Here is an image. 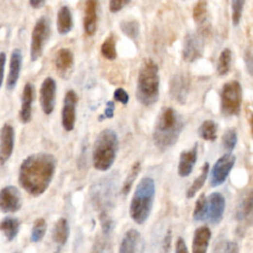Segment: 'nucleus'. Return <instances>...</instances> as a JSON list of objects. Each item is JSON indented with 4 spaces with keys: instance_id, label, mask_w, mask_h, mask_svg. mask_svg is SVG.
I'll list each match as a JSON object with an SVG mask.
<instances>
[{
    "instance_id": "obj_1",
    "label": "nucleus",
    "mask_w": 253,
    "mask_h": 253,
    "mask_svg": "<svg viewBox=\"0 0 253 253\" xmlns=\"http://www.w3.org/2000/svg\"><path fill=\"white\" fill-rule=\"evenodd\" d=\"M57 169V159L47 152H39L26 157L19 169L21 187L34 197L44 194L52 181Z\"/></svg>"
},
{
    "instance_id": "obj_2",
    "label": "nucleus",
    "mask_w": 253,
    "mask_h": 253,
    "mask_svg": "<svg viewBox=\"0 0 253 253\" xmlns=\"http://www.w3.org/2000/svg\"><path fill=\"white\" fill-rule=\"evenodd\" d=\"M183 118L173 108H165L156 120L152 137L155 147L161 152L172 148L183 131Z\"/></svg>"
},
{
    "instance_id": "obj_3",
    "label": "nucleus",
    "mask_w": 253,
    "mask_h": 253,
    "mask_svg": "<svg viewBox=\"0 0 253 253\" xmlns=\"http://www.w3.org/2000/svg\"><path fill=\"white\" fill-rule=\"evenodd\" d=\"M159 69L152 60H145L139 67L135 96L137 101L147 107L154 105L159 98Z\"/></svg>"
},
{
    "instance_id": "obj_4",
    "label": "nucleus",
    "mask_w": 253,
    "mask_h": 253,
    "mask_svg": "<svg viewBox=\"0 0 253 253\" xmlns=\"http://www.w3.org/2000/svg\"><path fill=\"white\" fill-rule=\"evenodd\" d=\"M155 197V183L151 177L138 182L130 204V217L137 223L143 224L149 219Z\"/></svg>"
},
{
    "instance_id": "obj_5",
    "label": "nucleus",
    "mask_w": 253,
    "mask_h": 253,
    "mask_svg": "<svg viewBox=\"0 0 253 253\" xmlns=\"http://www.w3.org/2000/svg\"><path fill=\"white\" fill-rule=\"evenodd\" d=\"M119 150V138L111 129L103 130L95 139L93 148V166L99 171H107L113 166Z\"/></svg>"
},
{
    "instance_id": "obj_6",
    "label": "nucleus",
    "mask_w": 253,
    "mask_h": 253,
    "mask_svg": "<svg viewBox=\"0 0 253 253\" xmlns=\"http://www.w3.org/2000/svg\"><path fill=\"white\" fill-rule=\"evenodd\" d=\"M91 201L94 207L100 212H107L115 204L118 182L114 177H106L96 183L91 189Z\"/></svg>"
},
{
    "instance_id": "obj_7",
    "label": "nucleus",
    "mask_w": 253,
    "mask_h": 253,
    "mask_svg": "<svg viewBox=\"0 0 253 253\" xmlns=\"http://www.w3.org/2000/svg\"><path fill=\"white\" fill-rule=\"evenodd\" d=\"M242 87L236 80L227 82L220 92V113L224 117H236L240 114Z\"/></svg>"
},
{
    "instance_id": "obj_8",
    "label": "nucleus",
    "mask_w": 253,
    "mask_h": 253,
    "mask_svg": "<svg viewBox=\"0 0 253 253\" xmlns=\"http://www.w3.org/2000/svg\"><path fill=\"white\" fill-rule=\"evenodd\" d=\"M51 35V21L47 16L40 17L32 31V39H31V49L30 55L31 61L37 62L44 52V49L50 40Z\"/></svg>"
},
{
    "instance_id": "obj_9",
    "label": "nucleus",
    "mask_w": 253,
    "mask_h": 253,
    "mask_svg": "<svg viewBox=\"0 0 253 253\" xmlns=\"http://www.w3.org/2000/svg\"><path fill=\"white\" fill-rule=\"evenodd\" d=\"M236 219L238 222L237 232L241 235L253 224V189L247 191L236 207Z\"/></svg>"
},
{
    "instance_id": "obj_10",
    "label": "nucleus",
    "mask_w": 253,
    "mask_h": 253,
    "mask_svg": "<svg viewBox=\"0 0 253 253\" xmlns=\"http://www.w3.org/2000/svg\"><path fill=\"white\" fill-rule=\"evenodd\" d=\"M235 163L236 156L232 153H226L220 156L213 166L210 178L211 186L218 187L226 181L230 172L233 169Z\"/></svg>"
},
{
    "instance_id": "obj_11",
    "label": "nucleus",
    "mask_w": 253,
    "mask_h": 253,
    "mask_svg": "<svg viewBox=\"0 0 253 253\" xmlns=\"http://www.w3.org/2000/svg\"><path fill=\"white\" fill-rule=\"evenodd\" d=\"M205 44L203 38L196 34L189 33L185 36L182 48V57L186 63H194L199 60L204 53Z\"/></svg>"
},
{
    "instance_id": "obj_12",
    "label": "nucleus",
    "mask_w": 253,
    "mask_h": 253,
    "mask_svg": "<svg viewBox=\"0 0 253 253\" xmlns=\"http://www.w3.org/2000/svg\"><path fill=\"white\" fill-rule=\"evenodd\" d=\"M21 207V193L17 187L6 186L0 190V211L5 214L16 213Z\"/></svg>"
},
{
    "instance_id": "obj_13",
    "label": "nucleus",
    "mask_w": 253,
    "mask_h": 253,
    "mask_svg": "<svg viewBox=\"0 0 253 253\" xmlns=\"http://www.w3.org/2000/svg\"><path fill=\"white\" fill-rule=\"evenodd\" d=\"M78 97L75 91L68 90L64 99V107L62 112V124L67 132H71L74 129L76 122V106Z\"/></svg>"
},
{
    "instance_id": "obj_14",
    "label": "nucleus",
    "mask_w": 253,
    "mask_h": 253,
    "mask_svg": "<svg viewBox=\"0 0 253 253\" xmlns=\"http://www.w3.org/2000/svg\"><path fill=\"white\" fill-rule=\"evenodd\" d=\"M57 96V82L51 77H47L40 88V104L46 115H51L55 106Z\"/></svg>"
},
{
    "instance_id": "obj_15",
    "label": "nucleus",
    "mask_w": 253,
    "mask_h": 253,
    "mask_svg": "<svg viewBox=\"0 0 253 253\" xmlns=\"http://www.w3.org/2000/svg\"><path fill=\"white\" fill-rule=\"evenodd\" d=\"M15 145V131L9 124L0 130V165H4L11 157Z\"/></svg>"
},
{
    "instance_id": "obj_16",
    "label": "nucleus",
    "mask_w": 253,
    "mask_h": 253,
    "mask_svg": "<svg viewBox=\"0 0 253 253\" xmlns=\"http://www.w3.org/2000/svg\"><path fill=\"white\" fill-rule=\"evenodd\" d=\"M190 90V79L183 73L175 74L169 82L170 97L179 104H185Z\"/></svg>"
},
{
    "instance_id": "obj_17",
    "label": "nucleus",
    "mask_w": 253,
    "mask_h": 253,
    "mask_svg": "<svg viewBox=\"0 0 253 253\" xmlns=\"http://www.w3.org/2000/svg\"><path fill=\"white\" fill-rule=\"evenodd\" d=\"M224 209H226V200H224V197L219 192L211 194L208 201L207 218L213 224H218L221 221Z\"/></svg>"
},
{
    "instance_id": "obj_18",
    "label": "nucleus",
    "mask_w": 253,
    "mask_h": 253,
    "mask_svg": "<svg viewBox=\"0 0 253 253\" xmlns=\"http://www.w3.org/2000/svg\"><path fill=\"white\" fill-rule=\"evenodd\" d=\"M97 8H98V0H86L85 8H84L83 28L85 34L90 37H92L97 30V21H98Z\"/></svg>"
},
{
    "instance_id": "obj_19",
    "label": "nucleus",
    "mask_w": 253,
    "mask_h": 253,
    "mask_svg": "<svg viewBox=\"0 0 253 253\" xmlns=\"http://www.w3.org/2000/svg\"><path fill=\"white\" fill-rule=\"evenodd\" d=\"M35 89L31 82H27L23 89L21 110L19 112V118L23 124L30 123L32 120V105L34 101Z\"/></svg>"
},
{
    "instance_id": "obj_20",
    "label": "nucleus",
    "mask_w": 253,
    "mask_h": 253,
    "mask_svg": "<svg viewBox=\"0 0 253 253\" xmlns=\"http://www.w3.org/2000/svg\"><path fill=\"white\" fill-rule=\"evenodd\" d=\"M23 63L22 51L19 49H14L11 52L10 64H9V72L6 81V88L9 91H12L16 85L20 77L21 68Z\"/></svg>"
},
{
    "instance_id": "obj_21",
    "label": "nucleus",
    "mask_w": 253,
    "mask_h": 253,
    "mask_svg": "<svg viewBox=\"0 0 253 253\" xmlns=\"http://www.w3.org/2000/svg\"><path fill=\"white\" fill-rule=\"evenodd\" d=\"M143 237L136 230H129L120 244L119 253H142Z\"/></svg>"
},
{
    "instance_id": "obj_22",
    "label": "nucleus",
    "mask_w": 253,
    "mask_h": 253,
    "mask_svg": "<svg viewBox=\"0 0 253 253\" xmlns=\"http://www.w3.org/2000/svg\"><path fill=\"white\" fill-rule=\"evenodd\" d=\"M198 157V145H195L191 150L185 151L180 153L178 163V174L181 177L189 176L193 169Z\"/></svg>"
},
{
    "instance_id": "obj_23",
    "label": "nucleus",
    "mask_w": 253,
    "mask_h": 253,
    "mask_svg": "<svg viewBox=\"0 0 253 253\" xmlns=\"http://www.w3.org/2000/svg\"><path fill=\"white\" fill-rule=\"evenodd\" d=\"M54 66L60 74L67 75L74 66V57L72 51L67 48L59 50L54 57Z\"/></svg>"
},
{
    "instance_id": "obj_24",
    "label": "nucleus",
    "mask_w": 253,
    "mask_h": 253,
    "mask_svg": "<svg viewBox=\"0 0 253 253\" xmlns=\"http://www.w3.org/2000/svg\"><path fill=\"white\" fill-rule=\"evenodd\" d=\"M211 236L212 233L208 227L203 226L197 229L194 233L192 253H207Z\"/></svg>"
},
{
    "instance_id": "obj_25",
    "label": "nucleus",
    "mask_w": 253,
    "mask_h": 253,
    "mask_svg": "<svg viewBox=\"0 0 253 253\" xmlns=\"http://www.w3.org/2000/svg\"><path fill=\"white\" fill-rule=\"evenodd\" d=\"M73 28V19L70 9L67 6H63L57 15V29L58 32L65 36L70 33Z\"/></svg>"
},
{
    "instance_id": "obj_26",
    "label": "nucleus",
    "mask_w": 253,
    "mask_h": 253,
    "mask_svg": "<svg viewBox=\"0 0 253 253\" xmlns=\"http://www.w3.org/2000/svg\"><path fill=\"white\" fill-rule=\"evenodd\" d=\"M112 234L113 232L102 231L94 241L91 253H113Z\"/></svg>"
},
{
    "instance_id": "obj_27",
    "label": "nucleus",
    "mask_w": 253,
    "mask_h": 253,
    "mask_svg": "<svg viewBox=\"0 0 253 253\" xmlns=\"http://www.w3.org/2000/svg\"><path fill=\"white\" fill-rule=\"evenodd\" d=\"M69 236V223L67 219H60L52 231V239L58 245H65Z\"/></svg>"
},
{
    "instance_id": "obj_28",
    "label": "nucleus",
    "mask_w": 253,
    "mask_h": 253,
    "mask_svg": "<svg viewBox=\"0 0 253 253\" xmlns=\"http://www.w3.org/2000/svg\"><path fill=\"white\" fill-rule=\"evenodd\" d=\"M21 221L16 218L7 217L0 221V232L9 240H13L19 234Z\"/></svg>"
},
{
    "instance_id": "obj_29",
    "label": "nucleus",
    "mask_w": 253,
    "mask_h": 253,
    "mask_svg": "<svg viewBox=\"0 0 253 253\" xmlns=\"http://www.w3.org/2000/svg\"><path fill=\"white\" fill-rule=\"evenodd\" d=\"M209 169H210V165H209L208 162H206L203 165V167H202L200 175L194 180L193 184L187 190L186 196H187L188 199L193 198V197L197 194V192H198L204 186V184H205V182L207 180L208 174H209Z\"/></svg>"
},
{
    "instance_id": "obj_30",
    "label": "nucleus",
    "mask_w": 253,
    "mask_h": 253,
    "mask_svg": "<svg viewBox=\"0 0 253 253\" xmlns=\"http://www.w3.org/2000/svg\"><path fill=\"white\" fill-rule=\"evenodd\" d=\"M115 35H110L105 39L101 46V53L108 61H115L117 59V47Z\"/></svg>"
},
{
    "instance_id": "obj_31",
    "label": "nucleus",
    "mask_w": 253,
    "mask_h": 253,
    "mask_svg": "<svg viewBox=\"0 0 253 253\" xmlns=\"http://www.w3.org/2000/svg\"><path fill=\"white\" fill-rule=\"evenodd\" d=\"M232 63V51L230 49H223L219 55L217 71L219 76H224L229 73Z\"/></svg>"
},
{
    "instance_id": "obj_32",
    "label": "nucleus",
    "mask_w": 253,
    "mask_h": 253,
    "mask_svg": "<svg viewBox=\"0 0 253 253\" xmlns=\"http://www.w3.org/2000/svg\"><path fill=\"white\" fill-rule=\"evenodd\" d=\"M217 132H218L217 124L211 120L204 121L198 130L199 135L203 139L209 140V142H214V140L217 139L218 136Z\"/></svg>"
},
{
    "instance_id": "obj_33",
    "label": "nucleus",
    "mask_w": 253,
    "mask_h": 253,
    "mask_svg": "<svg viewBox=\"0 0 253 253\" xmlns=\"http://www.w3.org/2000/svg\"><path fill=\"white\" fill-rule=\"evenodd\" d=\"M208 216V200L206 198V195L202 193L198 200L196 201L194 213H193V218L197 221H201L207 219Z\"/></svg>"
},
{
    "instance_id": "obj_34",
    "label": "nucleus",
    "mask_w": 253,
    "mask_h": 253,
    "mask_svg": "<svg viewBox=\"0 0 253 253\" xmlns=\"http://www.w3.org/2000/svg\"><path fill=\"white\" fill-rule=\"evenodd\" d=\"M47 229H48V226H47L46 220L44 219H42V218L37 219L34 221L33 228H32L31 241L34 242V243L40 242L44 238V236H45V235L47 233Z\"/></svg>"
},
{
    "instance_id": "obj_35",
    "label": "nucleus",
    "mask_w": 253,
    "mask_h": 253,
    "mask_svg": "<svg viewBox=\"0 0 253 253\" xmlns=\"http://www.w3.org/2000/svg\"><path fill=\"white\" fill-rule=\"evenodd\" d=\"M139 171H140V163L137 161V162H135V163L132 166L131 170L129 171L128 176H127V178H126L124 184H123L122 194H123L124 196H127V195L130 193V191H131V189H132V187H133V184H134V182L135 181V179H136V177H137Z\"/></svg>"
},
{
    "instance_id": "obj_36",
    "label": "nucleus",
    "mask_w": 253,
    "mask_h": 253,
    "mask_svg": "<svg viewBox=\"0 0 253 253\" xmlns=\"http://www.w3.org/2000/svg\"><path fill=\"white\" fill-rule=\"evenodd\" d=\"M122 32L130 39H136L139 35V23L137 21H123L120 24Z\"/></svg>"
},
{
    "instance_id": "obj_37",
    "label": "nucleus",
    "mask_w": 253,
    "mask_h": 253,
    "mask_svg": "<svg viewBox=\"0 0 253 253\" xmlns=\"http://www.w3.org/2000/svg\"><path fill=\"white\" fill-rule=\"evenodd\" d=\"M237 143V134L235 129H230L222 135V147L229 153H231Z\"/></svg>"
},
{
    "instance_id": "obj_38",
    "label": "nucleus",
    "mask_w": 253,
    "mask_h": 253,
    "mask_svg": "<svg viewBox=\"0 0 253 253\" xmlns=\"http://www.w3.org/2000/svg\"><path fill=\"white\" fill-rule=\"evenodd\" d=\"M207 17V3L204 0L197 2L194 9H193V18L196 24L202 25L205 24Z\"/></svg>"
},
{
    "instance_id": "obj_39",
    "label": "nucleus",
    "mask_w": 253,
    "mask_h": 253,
    "mask_svg": "<svg viewBox=\"0 0 253 253\" xmlns=\"http://www.w3.org/2000/svg\"><path fill=\"white\" fill-rule=\"evenodd\" d=\"M245 0H232V19L235 27L238 26L241 20Z\"/></svg>"
},
{
    "instance_id": "obj_40",
    "label": "nucleus",
    "mask_w": 253,
    "mask_h": 253,
    "mask_svg": "<svg viewBox=\"0 0 253 253\" xmlns=\"http://www.w3.org/2000/svg\"><path fill=\"white\" fill-rule=\"evenodd\" d=\"M130 2L131 0H110L109 9L112 13H117L124 9Z\"/></svg>"
},
{
    "instance_id": "obj_41",
    "label": "nucleus",
    "mask_w": 253,
    "mask_h": 253,
    "mask_svg": "<svg viewBox=\"0 0 253 253\" xmlns=\"http://www.w3.org/2000/svg\"><path fill=\"white\" fill-rule=\"evenodd\" d=\"M114 112H115V103L113 101H108L106 104V109L104 111V114H102L98 120L102 121L104 119H112L114 117Z\"/></svg>"
},
{
    "instance_id": "obj_42",
    "label": "nucleus",
    "mask_w": 253,
    "mask_h": 253,
    "mask_svg": "<svg viewBox=\"0 0 253 253\" xmlns=\"http://www.w3.org/2000/svg\"><path fill=\"white\" fill-rule=\"evenodd\" d=\"M114 99L120 103H122L123 105H127L129 103V100H130V97H129V94L127 93V91L123 88H117L115 91H114Z\"/></svg>"
},
{
    "instance_id": "obj_43",
    "label": "nucleus",
    "mask_w": 253,
    "mask_h": 253,
    "mask_svg": "<svg viewBox=\"0 0 253 253\" xmlns=\"http://www.w3.org/2000/svg\"><path fill=\"white\" fill-rule=\"evenodd\" d=\"M244 64L249 75L253 76V52L249 50L244 51Z\"/></svg>"
},
{
    "instance_id": "obj_44",
    "label": "nucleus",
    "mask_w": 253,
    "mask_h": 253,
    "mask_svg": "<svg viewBox=\"0 0 253 253\" xmlns=\"http://www.w3.org/2000/svg\"><path fill=\"white\" fill-rule=\"evenodd\" d=\"M5 64H6V54H5V52L2 51V52H0V87H1L3 84Z\"/></svg>"
},
{
    "instance_id": "obj_45",
    "label": "nucleus",
    "mask_w": 253,
    "mask_h": 253,
    "mask_svg": "<svg viewBox=\"0 0 253 253\" xmlns=\"http://www.w3.org/2000/svg\"><path fill=\"white\" fill-rule=\"evenodd\" d=\"M175 253H189L186 242L182 237H178L176 240Z\"/></svg>"
},
{
    "instance_id": "obj_46",
    "label": "nucleus",
    "mask_w": 253,
    "mask_h": 253,
    "mask_svg": "<svg viewBox=\"0 0 253 253\" xmlns=\"http://www.w3.org/2000/svg\"><path fill=\"white\" fill-rule=\"evenodd\" d=\"M238 245L235 241H228L224 244L223 247V253H238Z\"/></svg>"
},
{
    "instance_id": "obj_47",
    "label": "nucleus",
    "mask_w": 253,
    "mask_h": 253,
    "mask_svg": "<svg viewBox=\"0 0 253 253\" xmlns=\"http://www.w3.org/2000/svg\"><path fill=\"white\" fill-rule=\"evenodd\" d=\"M47 0H29V3L32 8L34 9H40L46 4Z\"/></svg>"
},
{
    "instance_id": "obj_48",
    "label": "nucleus",
    "mask_w": 253,
    "mask_h": 253,
    "mask_svg": "<svg viewBox=\"0 0 253 253\" xmlns=\"http://www.w3.org/2000/svg\"><path fill=\"white\" fill-rule=\"evenodd\" d=\"M249 126H250L251 136H252V139H253V114H252L251 117H250V120H249Z\"/></svg>"
},
{
    "instance_id": "obj_49",
    "label": "nucleus",
    "mask_w": 253,
    "mask_h": 253,
    "mask_svg": "<svg viewBox=\"0 0 253 253\" xmlns=\"http://www.w3.org/2000/svg\"><path fill=\"white\" fill-rule=\"evenodd\" d=\"M54 253H59V252H54Z\"/></svg>"
},
{
    "instance_id": "obj_50",
    "label": "nucleus",
    "mask_w": 253,
    "mask_h": 253,
    "mask_svg": "<svg viewBox=\"0 0 253 253\" xmlns=\"http://www.w3.org/2000/svg\"><path fill=\"white\" fill-rule=\"evenodd\" d=\"M14 253H18V252H14Z\"/></svg>"
}]
</instances>
